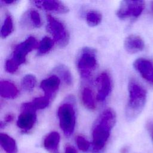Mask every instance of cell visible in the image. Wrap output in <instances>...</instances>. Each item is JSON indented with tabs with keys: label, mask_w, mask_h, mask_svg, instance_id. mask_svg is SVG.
<instances>
[{
	"label": "cell",
	"mask_w": 153,
	"mask_h": 153,
	"mask_svg": "<svg viewBox=\"0 0 153 153\" xmlns=\"http://www.w3.org/2000/svg\"><path fill=\"white\" fill-rule=\"evenodd\" d=\"M1 2L3 3L4 4L10 5L13 3H15L16 1H14V0H1Z\"/></svg>",
	"instance_id": "83f0119b"
},
{
	"label": "cell",
	"mask_w": 153,
	"mask_h": 153,
	"mask_svg": "<svg viewBox=\"0 0 153 153\" xmlns=\"http://www.w3.org/2000/svg\"><path fill=\"white\" fill-rule=\"evenodd\" d=\"M13 119H14V115H13V114H7V115L5 116V119H4V121H4V123H3L2 121L1 122V124H0L1 128H2V127H3V126H4V124H5V123H10L11 121H12L13 120Z\"/></svg>",
	"instance_id": "484cf974"
},
{
	"label": "cell",
	"mask_w": 153,
	"mask_h": 153,
	"mask_svg": "<svg viewBox=\"0 0 153 153\" xmlns=\"http://www.w3.org/2000/svg\"><path fill=\"white\" fill-rule=\"evenodd\" d=\"M128 151V147L127 146H123L121 149H120V152L121 153H127Z\"/></svg>",
	"instance_id": "f1b7e54d"
},
{
	"label": "cell",
	"mask_w": 153,
	"mask_h": 153,
	"mask_svg": "<svg viewBox=\"0 0 153 153\" xmlns=\"http://www.w3.org/2000/svg\"><path fill=\"white\" fill-rule=\"evenodd\" d=\"M19 93L17 87L8 81H1L0 82V94L1 97L7 99H13Z\"/></svg>",
	"instance_id": "9a60e30c"
},
{
	"label": "cell",
	"mask_w": 153,
	"mask_h": 153,
	"mask_svg": "<svg viewBox=\"0 0 153 153\" xmlns=\"http://www.w3.org/2000/svg\"><path fill=\"white\" fill-rule=\"evenodd\" d=\"M60 84V78L56 75H51L42 81L40 87L44 92L45 96L51 98L53 95L58 90Z\"/></svg>",
	"instance_id": "4fadbf2b"
},
{
	"label": "cell",
	"mask_w": 153,
	"mask_h": 153,
	"mask_svg": "<svg viewBox=\"0 0 153 153\" xmlns=\"http://www.w3.org/2000/svg\"><path fill=\"white\" fill-rule=\"evenodd\" d=\"M36 111L30 102L22 105L17 121V126L23 132H27L33 128L36 120Z\"/></svg>",
	"instance_id": "52a82bcc"
},
{
	"label": "cell",
	"mask_w": 153,
	"mask_h": 153,
	"mask_svg": "<svg viewBox=\"0 0 153 153\" xmlns=\"http://www.w3.org/2000/svg\"><path fill=\"white\" fill-rule=\"evenodd\" d=\"M54 71L68 85H71L72 82V76L68 68L64 65H58L55 68Z\"/></svg>",
	"instance_id": "ac0fdd59"
},
{
	"label": "cell",
	"mask_w": 153,
	"mask_h": 153,
	"mask_svg": "<svg viewBox=\"0 0 153 153\" xmlns=\"http://www.w3.org/2000/svg\"><path fill=\"white\" fill-rule=\"evenodd\" d=\"M151 8H152V10L153 11V2H152V5H151Z\"/></svg>",
	"instance_id": "4dcf8cb0"
},
{
	"label": "cell",
	"mask_w": 153,
	"mask_h": 153,
	"mask_svg": "<svg viewBox=\"0 0 153 153\" xmlns=\"http://www.w3.org/2000/svg\"><path fill=\"white\" fill-rule=\"evenodd\" d=\"M57 116L59 125L66 136H71L75 129L76 124V114L74 99L68 97L67 101L63 102L58 108Z\"/></svg>",
	"instance_id": "277c9868"
},
{
	"label": "cell",
	"mask_w": 153,
	"mask_h": 153,
	"mask_svg": "<svg viewBox=\"0 0 153 153\" xmlns=\"http://www.w3.org/2000/svg\"><path fill=\"white\" fill-rule=\"evenodd\" d=\"M32 3L37 7L47 11L65 14L69 11V8L61 1L54 0L33 1Z\"/></svg>",
	"instance_id": "8fae6325"
},
{
	"label": "cell",
	"mask_w": 153,
	"mask_h": 153,
	"mask_svg": "<svg viewBox=\"0 0 153 153\" xmlns=\"http://www.w3.org/2000/svg\"><path fill=\"white\" fill-rule=\"evenodd\" d=\"M76 143L79 149L83 152L88 151L90 146V143L82 136H77L76 137Z\"/></svg>",
	"instance_id": "d4e9b609"
},
{
	"label": "cell",
	"mask_w": 153,
	"mask_h": 153,
	"mask_svg": "<svg viewBox=\"0 0 153 153\" xmlns=\"http://www.w3.org/2000/svg\"><path fill=\"white\" fill-rule=\"evenodd\" d=\"M26 17L29 19L30 25L34 27H39L42 25V20L39 14L35 10H30Z\"/></svg>",
	"instance_id": "cb8c5ba5"
},
{
	"label": "cell",
	"mask_w": 153,
	"mask_h": 153,
	"mask_svg": "<svg viewBox=\"0 0 153 153\" xmlns=\"http://www.w3.org/2000/svg\"><path fill=\"white\" fill-rule=\"evenodd\" d=\"M98 90L96 99L99 102H103L109 96L112 88V82L107 72H102L96 78Z\"/></svg>",
	"instance_id": "9c48e42d"
},
{
	"label": "cell",
	"mask_w": 153,
	"mask_h": 153,
	"mask_svg": "<svg viewBox=\"0 0 153 153\" xmlns=\"http://www.w3.org/2000/svg\"><path fill=\"white\" fill-rule=\"evenodd\" d=\"M39 42L33 36H29L14 48L12 55L5 65V70L9 73L15 72L19 67L26 62L27 54L35 48H38Z\"/></svg>",
	"instance_id": "3957f363"
},
{
	"label": "cell",
	"mask_w": 153,
	"mask_h": 153,
	"mask_svg": "<svg viewBox=\"0 0 153 153\" xmlns=\"http://www.w3.org/2000/svg\"><path fill=\"white\" fill-rule=\"evenodd\" d=\"M65 153H77L75 148L72 145H67L65 149Z\"/></svg>",
	"instance_id": "4316f807"
},
{
	"label": "cell",
	"mask_w": 153,
	"mask_h": 153,
	"mask_svg": "<svg viewBox=\"0 0 153 153\" xmlns=\"http://www.w3.org/2000/svg\"><path fill=\"white\" fill-rule=\"evenodd\" d=\"M124 46L127 52L130 54H134L144 49L145 42L140 36L131 34L126 38Z\"/></svg>",
	"instance_id": "7c38bea8"
},
{
	"label": "cell",
	"mask_w": 153,
	"mask_h": 153,
	"mask_svg": "<svg viewBox=\"0 0 153 153\" xmlns=\"http://www.w3.org/2000/svg\"><path fill=\"white\" fill-rule=\"evenodd\" d=\"M60 136L59 133L52 131L50 133L44 140V146L50 153H59Z\"/></svg>",
	"instance_id": "5bb4252c"
},
{
	"label": "cell",
	"mask_w": 153,
	"mask_h": 153,
	"mask_svg": "<svg viewBox=\"0 0 153 153\" xmlns=\"http://www.w3.org/2000/svg\"><path fill=\"white\" fill-rule=\"evenodd\" d=\"M128 100L126 105L125 115L128 121L134 120L145 108L147 92L145 88L134 78H131L128 84Z\"/></svg>",
	"instance_id": "7a4b0ae2"
},
{
	"label": "cell",
	"mask_w": 153,
	"mask_h": 153,
	"mask_svg": "<svg viewBox=\"0 0 153 153\" xmlns=\"http://www.w3.org/2000/svg\"><path fill=\"white\" fill-rule=\"evenodd\" d=\"M115 122L116 114L111 108L105 109L99 115L92 131V145L94 153H100L103 151Z\"/></svg>",
	"instance_id": "6da1fadb"
},
{
	"label": "cell",
	"mask_w": 153,
	"mask_h": 153,
	"mask_svg": "<svg viewBox=\"0 0 153 153\" xmlns=\"http://www.w3.org/2000/svg\"><path fill=\"white\" fill-rule=\"evenodd\" d=\"M22 88L26 91H32L36 84V79L32 74L26 75L22 79L21 82Z\"/></svg>",
	"instance_id": "7402d4cb"
},
{
	"label": "cell",
	"mask_w": 153,
	"mask_h": 153,
	"mask_svg": "<svg viewBox=\"0 0 153 153\" xmlns=\"http://www.w3.org/2000/svg\"><path fill=\"white\" fill-rule=\"evenodd\" d=\"M47 29L52 35L53 41L60 47H65L69 42V35L65 25L53 16H47Z\"/></svg>",
	"instance_id": "8992f818"
},
{
	"label": "cell",
	"mask_w": 153,
	"mask_h": 153,
	"mask_svg": "<svg viewBox=\"0 0 153 153\" xmlns=\"http://www.w3.org/2000/svg\"><path fill=\"white\" fill-rule=\"evenodd\" d=\"M54 41L48 36L44 37L39 42V47L38 48V53L39 55L44 54L49 52L53 48Z\"/></svg>",
	"instance_id": "44dd1931"
},
{
	"label": "cell",
	"mask_w": 153,
	"mask_h": 153,
	"mask_svg": "<svg viewBox=\"0 0 153 153\" xmlns=\"http://www.w3.org/2000/svg\"><path fill=\"white\" fill-rule=\"evenodd\" d=\"M50 99L51 98L44 95V96L35 98L30 103L32 106L36 110L42 109L48 106Z\"/></svg>",
	"instance_id": "603a6c76"
},
{
	"label": "cell",
	"mask_w": 153,
	"mask_h": 153,
	"mask_svg": "<svg viewBox=\"0 0 153 153\" xmlns=\"http://www.w3.org/2000/svg\"><path fill=\"white\" fill-rule=\"evenodd\" d=\"M133 67L142 77L149 83H153V63L145 58H139L133 63Z\"/></svg>",
	"instance_id": "30bf717a"
},
{
	"label": "cell",
	"mask_w": 153,
	"mask_h": 153,
	"mask_svg": "<svg viewBox=\"0 0 153 153\" xmlns=\"http://www.w3.org/2000/svg\"><path fill=\"white\" fill-rule=\"evenodd\" d=\"M145 6L143 1H123L117 11V16L121 19L137 18L143 12Z\"/></svg>",
	"instance_id": "ba28073f"
},
{
	"label": "cell",
	"mask_w": 153,
	"mask_h": 153,
	"mask_svg": "<svg viewBox=\"0 0 153 153\" xmlns=\"http://www.w3.org/2000/svg\"><path fill=\"white\" fill-rule=\"evenodd\" d=\"M0 143L7 153H17V148L16 141L9 135L1 133L0 134Z\"/></svg>",
	"instance_id": "2e32d148"
},
{
	"label": "cell",
	"mask_w": 153,
	"mask_h": 153,
	"mask_svg": "<svg viewBox=\"0 0 153 153\" xmlns=\"http://www.w3.org/2000/svg\"><path fill=\"white\" fill-rule=\"evenodd\" d=\"M76 65L81 77L88 79L97 65L96 51L90 47L82 48L78 54Z\"/></svg>",
	"instance_id": "5b68a950"
},
{
	"label": "cell",
	"mask_w": 153,
	"mask_h": 153,
	"mask_svg": "<svg viewBox=\"0 0 153 153\" xmlns=\"http://www.w3.org/2000/svg\"><path fill=\"white\" fill-rule=\"evenodd\" d=\"M85 19L87 24L90 26L94 27L100 23L102 16L100 12L96 10H91L86 14Z\"/></svg>",
	"instance_id": "d6986e66"
},
{
	"label": "cell",
	"mask_w": 153,
	"mask_h": 153,
	"mask_svg": "<svg viewBox=\"0 0 153 153\" xmlns=\"http://www.w3.org/2000/svg\"><path fill=\"white\" fill-rule=\"evenodd\" d=\"M81 100L83 105L90 110H94L96 108L95 101L92 90L89 87H84L81 91Z\"/></svg>",
	"instance_id": "e0dca14e"
},
{
	"label": "cell",
	"mask_w": 153,
	"mask_h": 153,
	"mask_svg": "<svg viewBox=\"0 0 153 153\" xmlns=\"http://www.w3.org/2000/svg\"><path fill=\"white\" fill-rule=\"evenodd\" d=\"M151 136H152V137L153 139V128L151 130Z\"/></svg>",
	"instance_id": "f546056e"
},
{
	"label": "cell",
	"mask_w": 153,
	"mask_h": 153,
	"mask_svg": "<svg viewBox=\"0 0 153 153\" xmlns=\"http://www.w3.org/2000/svg\"><path fill=\"white\" fill-rule=\"evenodd\" d=\"M13 31V22L10 14L6 16L1 29V37L5 38L10 35Z\"/></svg>",
	"instance_id": "ffe728a7"
}]
</instances>
